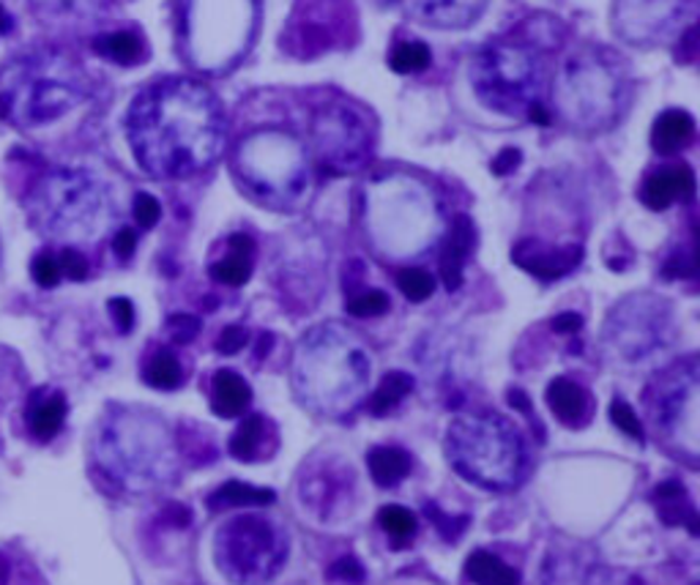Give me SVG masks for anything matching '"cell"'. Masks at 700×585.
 I'll use <instances>...</instances> for the list:
<instances>
[{"instance_id":"1","label":"cell","mask_w":700,"mask_h":585,"mask_svg":"<svg viewBox=\"0 0 700 585\" xmlns=\"http://www.w3.org/2000/svg\"><path fill=\"white\" fill-rule=\"evenodd\" d=\"M126 135L137 165L154 178H189L219 160L228 118L212 88L173 77L131 102Z\"/></svg>"},{"instance_id":"2","label":"cell","mask_w":700,"mask_h":585,"mask_svg":"<svg viewBox=\"0 0 700 585\" xmlns=\"http://www.w3.org/2000/svg\"><path fill=\"white\" fill-rule=\"evenodd\" d=\"M372 358L365 342L342 323H320L298 340L293 386L315 414L342 416L365 399Z\"/></svg>"},{"instance_id":"3","label":"cell","mask_w":700,"mask_h":585,"mask_svg":"<svg viewBox=\"0 0 700 585\" xmlns=\"http://www.w3.org/2000/svg\"><path fill=\"white\" fill-rule=\"evenodd\" d=\"M93 457L104 476L126 493L162 489L178 476L170 427L143 408L110 410L93 437Z\"/></svg>"},{"instance_id":"4","label":"cell","mask_w":700,"mask_h":585,"mask_svg":"<svg viewBox=\"0 0 700 585\" xmlns=\"http://www.w3.org/2000/svg\"><path fill=\"white\" fill-rule=\"evenodd\" d=\"M446 457L462 479L493 493L514 489L529 471L523 432L498 414L457 416L446 432Z\"/></svg>"},{"instance_id":"5","label":"cell","mask_w":700,"mask_h":585,"mask_svg":"<svg viewBox=\"0 0 700 585\" xmlns=\"http://www.w3.org/2000/svg\"><path fill=\"white\" fill-rule=\"evenodd\" d=\"M633 102V82L624 63L608 50L586 47L570 55L556 82V107L567 124L602 131L619 124Z\"/></svg>"},{"instance_id":"6","label":"cell","mask_w":700,"mask_h":585,"mask_svg":"<svg viewBox=\"0 0 700 585\" xmlns=\"http://www.w3.org/2000/svg\"><path fill=\"white\" fill-rule=\"evenodd\" d=\"M88 82L75 63L58 55L20 61L0 80V118L17 129H36L86 102Z\"/></svg>"},{"instance_id":"7","label":"cell","mask_w":700,"mask_h":585,"mask_svg":"<svg viewBox=\"0 0 700 585\" xmlns=\"http://www.w3.org/2000/svg\"><path fill=\"white\" fill-rule=\"evenodd\" d=\"M233 167L241 187L273 211L298 208L309 194L307 151L288 131L266 129L244 137Z\"/></svg>"},{"instance_id":"8","label":"cell","mask_w":700,"mask_h":585,"mask_svg":"<svg viewBox=\"0 0 700 585\" xmlns=\"http://www.w3.org/2000/svg\"><path fill=\"white\" fill-rule=\"evenodd\" d=\"M30 219L58 241H91L110 222V194L93 173L61 167L41 178L30 194Z\"/></svg>"},{"instance_id":"9","label":"cell","mask_w":700,"mask_h":585,"mask_svg":"<svg viewBox=\"0 0 700 585\" xmlns=\"http://www.w3.org/2000/svg\"><path fill=\"white\" fill-rule=\"evenodd\" d=\"M178 17L189 61L205 72H222L250 50L257 0H181Z\"/></svg>"},{"instance_id":"10","label":"cell","mask_w":700,"mask_h":585,"mask_svg":"<svg viewBox=\"0 0 700 585\" xmlns=\"http://www.w3.org/2000/svg\"><path fill=\"white\" fill-rule=\"evenodd\" d=\"M471 82L484 107L520 118L539 99L545 66L523 41H489L473 58Z\"/></svg>"},{"instance_id":"11","label":"cell","mask_w":700,"mask_h":585,"mask_svg":"<svg viewBox=\"0 0 700 585\" xmlns=\"http://www.w3.org/2000/svg\"><path fill=\"white\" fill-rule=\"evenodd\" d=\"M438 230V205L419 183L389 178L370 194V236L389 255L405 257L428 250Z\"/></svg>"},{"instance_id":"12","label":"cell","mask_w":700,"mask_h":585,"mask_svg":"<svg viewBox=\"0 0 700 585\" xmlns=\"http://www.w3.org/2000/svg\"><path fill=\"white\" fill-rule=\"evenodd\" d=\"M217 569L236 585L268 583L288 558V534L260 514L225 520L214 542Z\"/></svg>"},{"instance_id":"13","label":"cell","mask_w":700,"mask_h":585,"mask_svg":"<svg viewBox=\"0 0 700 585\" xmlns=\"http://www.w3.org/2000/svg\"><path fill=\"white\" fill-rule=\"evenodd\" d=\"M673 342V309L660 296H629L604 323V345L626 364L651 361Z\"/></svg>"},{"instance_id":"14","label":"cell","mask_w":700,"mask_h":585,"mask_svg":"<svg viewBox=\"0 0 700 585\" xmlns=\"http://www.w3.org/2000/svg\"><path fill=\"white\" fill-rule=\"evenodd\" d=\"M698 364L689 358L654 381L646 397L651 419L660 424L662 435L692 460L698 455Z\"/></svg>"},{"instance_id":"15","label":"cell","mask_w":700,"mask_h":585,"mask_svg":"<svg viewBox=\"0 0 700 585\" xmlns=\"http://www.w3.org/2000/svg\"><path fill=\"white\" fill-rule=\"evenodd\" d=\"M313 142L320 167L334 176L359 170L370 160V129L347 104H329L313 115Z\"/></svg>"},{"instance_id":"16","label":"cell","mask_w":700,"mask_h":585,"mask_svg":"<svg viewBox=\"0 0 700 585\" xmlns=\"http://www.w3.org/2000/svg\"><path fill=\"white\" fill-rule=\"evenodd\" d=\"M692 0H615L613 23L633 44L649 47L665 39Z\"/></svg>"},{"instance_id":"17","label":"cell","mask_w":700,"mask_h":585,"mask_svg":"<svg viewBox=\"0 0 700 585\" xmlns=\"http://www.w3.org/2000/svg\"><path fill=\"white\" fill-rule=\"evenodd\" d=\"M514 263L520 268H525L529 274H534L536 279H545V282H552V279H561L564 274H570L577 263L583 260L581 246H545L542 241H520L512 252Z\"/></svg>"},{"instance_id":"18","label":"cell","mask_w":700,"mask_h":585,"mask_svg":"<svg viewBox=\"0 0 700 585\" xmlns=\"http://www.w3.org/2000/svg\"><path fill=\"white\" fill-rule=\"evenodd\" d=\"M410 17L433 28H468L482 17L487 0H403Z\"/></svg>"},{"instance_id":"19","label":"cell","mask_w":700,"mask_h":585,"mask_svg":"<svg viewBox=\"0 0 700 585\" xmlns=\"http://www.w3.org/2000/svg\"><path fill=\"white\" fill-rule=\"evenodd\" d=\"M695 198V173L687 165L662 167V170L651 173L640 189V200L649 205L651 211H665L673 203H689Z\"/></svg>"},{"instance_id":"20","label":"cell","mask_w":700,"mask_h":585,"mask_svg":"<svg viewBox=\"0 0 700 585\" xmlns=\"http://www.w3.org/2000/svg\"><path fill=\"white\" fill-rule=\"evenodd\" d=\"M547 405H550L552 416L567 427H586L594 416V403L583 386H577L570 378H556L547 386Z\"/></svg>"},{"instance_id":"21","label":"cell","mask_w":700,"mask_h":585,"mask_svg":"<svg viewBox=\"0 0 700 585\" xmlns=\"http://www.w3.org/2000/svg\"><path fill=\"white\" fill-rule=\"evenodd\" d=\"M66 397L61 392H36L30 394L28 408H25V424H28L30 435L41 444L52 441L61 432L63 421H66Z\"/></svg>"},{"instance_id":"22","label":"cell","mask_w":700,"mask_h":585,"mask_svg":"<svg viewBox=\"0 0 700 585\" xmlns=\"http://www.w3.org/2000/svg\"><path fill=\"white\" fill-rule=\"evenodd\" d=\"M473 246H476V228L468 216H457L455 228H451L444 252H441V279H444L446 290L460 288L462 266H466Z\"/></svg>"},{"instance_id":"23","label":"cell","mask_w":700,"mask_h":585,"mask_svg":"<svg viewBox=\"0 0 700 585\" xmlns=\"http://www.w3.org/2000/svg\"><path fill=\"white\" fill-rule=\"evenodd\" d=\"M273 446H277L273 427L260 414L246 416L239 424V430L233 432V437H230V455L241 462L263 460V457L271 455Z\"/></svg>"},{"instance_id":"24","label":"cell","mask_w":700,"mask_h":585,"mask_svg":"<svg viewBox=\"0 0 700 585\" xmlns=\"http://www.w3.org/2000/svg\"><path fill=\"white\" fill-rule=\"evenodd\" d=\"M252 403V389L239 372L217 370L212 378V405L214 414L222 419H236L244 414Z\"/></svg>"},{"instance_id":"25","label":"cell","mask_w":700,"mask_h":585,"mask_svg":"<svg viewBox=\"0 0 700 585\" xmlns=\"http://www.w3.org/2000/svg\"><path fill=\"white\" fill-rule=\"evenodd\" d=\"M252 255H255V244L246 233H236L228 239V255L212 266V279L230 284V288H241L250 282L252 277Z\"/></svg>"},{"instance_id":"26","label":"cell","mask_w":700,"mask_h":585,"mask_svg":"<svg viewBox=\"0 0 700 585\" xmlns=\"http://www.w3.org/2000/svg\"><path fill=\"white\" fill-rule=\"evenodd\" d=\"M695 135V118L684 110H667L660 118L654 120L651 129V145L657 149V154H676L692 140Z\"/></svg>"},{"instance_id":"27","label":"cell","mask_w":700,"mask_h":585,"mask_svg":"<svg viewBox=\"0 0 700 585\" xmlns=\"http://www.w3.org/2000/svg\"><path fill=\"white\" fill-rule=\"evenodd\" d=\"M367 468H370L372 479L381 487H394V484L403 482L405 476L413 468V460L405 449H397V446H376L367 455Z\"/></svg>"},{"instance_id":"28","label":"cell","mask_w":700,"mask_h":585,"mask_svg":"<svg viewBox=\"0 0 700 585\" xmlns=\"http://www.w3.org/2000/svg\"><path fill=\"white\" fill-rule=\"evenodd\" d=\"M654 504L660 506V514L667 525H689V531L698 534V518L682 482H662L654 489Z\"/></svg>"},{"instance_id":"29","label":"cell","mask_w":700,"mask_h":585,"mask_svg":"<svg viewBox=\"0 0 700 585\" xmlns=\"http://www.w3.org/2000/svg\"><path fill=\"white\" fill-rule=\"evenodd\" d=\"M466 577L473 585H520V574L487 550H476L468 556Z\"/></svg>"},{"instance_id":"30","label":"cell","mask_w":700,"mask_h":585,"mask_svg":"<svg viewBox=\"0 0 700 585\" xmlns=\"http://www.w3.org/2000/svg\"><path fill=\"white\" fill-rule=\"evenodd\" d=\"M93 50L107 61L120 63V66H135L145 58L143 39L131 30H115V34H104L93 41Z\"/></svg>"},{"instance_id":"31","label":"cell","mask_w":700,"mask_h":585,"mask_svg":"<svg viewBox=\"0 0 700 585\" xmlns=\"http://www.w3.org/2000/svg\"><path fill=\"white\" fill-rule=\"evenodd\" d=\"M273 504V489L252 487L244 482H225L217 493L208 498V509H230V506H268Z\"/></svg>"},{"instance_id":"32","label":"cell","mask_w":700,"mask_h":585,"mask_svg":"<svg viewBox=\"0 0 700 585\" xmlns=\"http://www.w3.org/2000/svg\"><path fill=\"white\" fill-rule=\"evenodd\" d=\"M410 392H413V378H410L408 372H389V376L378 383L376 392H372L370 414L372 416L392 414V410L397 408Z\"/></svg>"},{"instance_id":"33","label":"cell","mask_w":700,"mask_h":585,"mask_svg":"<svg viewBox=\"0 0 700 585\" xmlns=\"http://www.w3.org/2000/svg\"><path fill=\"white\" fill-rule=\"evenodd\" d=\"M143 378L149 386L162 389V392H170V389H178L183 383V367L176 358V353L160 351L149 364H145Z\"/></svg>"},{"instance_id":"34","label":"cell","mask_w":700,"mask_h":585,"mask_svg":"<svg viewBox=\"0 0 700 585\" xmlns=\"http://www.w3.org/2000/svg\"><path fill=\"white\" fill-rule=\"evenodd\" d=\"M378 520H381V529L386 531L389 539H392V547H408L410 539L416 534V514L410 509L399 504H389L378 511Z\"/></svg>"},{"instance_id":"35","label":"cell","mask_w":700,"mask_h":585,"mask_svg":"<svg viewBox=\"0 0 700 585\" xmlns=\"http://www.w3.org/2000/svg\"><path fill=\"white\" fill-rule=\"evenodd\" d=\"M433 61V52L422 41H399L397 47H392L389 52V66L397 75H413V72H424Z\"/></svg>"},{"instance_id":"36","label":"cell","mask_w":700,"mask_h":585,"mask_svg":"<svg viewBox=\"0 0 700 585\" xmlns=\"http://www.w3.org/2000/svg\"><path fill=\"white\" fill-rule=\"evenodd\" d=\"M397 284L408 302H428L435 293L433 274L424 271V268H403L397 274Z\"/></svg>"},{"instance_id":"37","label":"cell","mask_w":700,"mask_h":585,"mask_svg":"<svg viewBox=\"0 0 700 585\" xmlns=\"http://www.w3.org/2000/svg\"><path fill=\"white\" fill-rule=\"evenodd\" d=\"M392 302L383 290H365L359 296L347 298V313L354 318H378V315H386Z\"/></svg>"},{"instance_id":"38","label":"cell","mask_w":700,"mask_h":585,"mask_svg":"<svg viewBox=\"0 0 700 585\" xmlns=\"http://www.w3.org/2000/svg\"><path fill=\"white\" fill-rule=\"evenodd\" d=\"M610 421H613L624 435L635 437L638 444H646L644 424H640V419L635 416L633 405H626L624 399H613V403H610Z\"/></svg>"},{"instance_id":"39","label":"cell","mask_w":700,"mask_h":585,"mask_svg":"<svg viewBox=\"0 0 700 585\" xmlns=\"http://www.w3.org/2000/svg\"><path fill=\"white\" fill-rule=\"evenodd\" d=\"M424 514H428L430 523L438 529V534L449 542H455L457 536L468 529L466 514H446V511L438 509L435 504H424Z\"/></svg>"},{"instance_id":"40","label":"cell","mask_w":700,"mask_h":585,"mask_svg":"<svg viewBox=\"0 0 700 585\" xmlns=\"http://www.w3.org/2000/svg\"><path fill=\"white\" fill-rule=\"evenodd\" d=\"M30 271H34V279L41 284V288H55L63 277L58 255H52V252H41V255L34 260V266H30Z\"/></svg>"},{"instance_id":"41","label":"cell","mask_w":700,"mask_h":585,"mask_svg":"<svg viewBox=\"0 0 700 585\" xmlns=\"http://www.w3.org/2000/svg\"><path fill=\"white\" fill-rule=\"evenodd\" d=\"M160 216H162V205L154 194H145V192L137 194L135 198V219L140 228H145V230L154 228V225L160 222Z\"/></svg>"},{"instance_id":"42","label":"cell","mask_w":700,"mask_h":585,"mask_svg":"<svg viewBox=\"0 0 700 585\" xmlns=\"http://www.w3.org/2000/svg\"><path fill=\"white\" fill-rule=\"evenodd\" d=\"M58 263H61V274L68 279H75V282H82L88 277V260L80 255L77 250L66 246V250L58 255Z\"/></svg>"},{"instance_id":"43","label":"cell","mask_w":700,"mask_h":585,"mask_svg":"<svg viewBox=\"0 0 700 585\" xmlns=\"http://www.w3.org/2000/svg\"><path fill=\"white\" fill-rule=\"evenodd\" d=\"M167 329H170L173 340H176L178 345H187V342H192L194 336L200 334V320L194 318V315H173V318L167 320Z\"/></svg>"},{"instance_id":"44","label":"cell","mask_w":700,"mask_h":585,"mask_svg":"<svg viewBox=\"0 0 700 585\" xmlns=\"http://www.w3.org/2000/svg\"><path fill=\"white\" fill-rule=\"evenodd\" d=\"M246 340H250L246 329H241V326H228V329L219 334L217 351L225 353V356H233V353H239L241 347L246 345Z\"/></svg>"},{"instance_id":"45","label":"cell","mask_w":700,"mask_h":585,"mask_svg":"<svg viewBox=\"0 0 700 585\" xmlns=\"http://www.w3.org/2000/svg\"><path fill=\"white\" fill-rule=\"evenodd\" d=\"M110 315H113L120 334H129L131 326H135V307H131L129 298H113L110 302Z\"/></svg>"},{"instance_id":"46","label":"cell","mask_w":700,"mask_h":585,"mask_svg":"<svg viewBox=\"0 0 700 585\" xmlns=\"http://www.w3.org/2000/svg\"><path fill=\"white\" fill-rule=\"evenodd\" d=\"M331 574L342 580H351V583H361V580H365V569H361V563L356 561V558H340V561L331 567Z\"/></svg>"},{"instance_id":"47","label":"cell","mask_w":700,"mask_h":585,"mask_svg":"<svg viewBox=\"0 0 700 585\" xmlns=\"http://www.w3.org/2000/svg\"><path fill=\"white\" fill-rule=\"evenodd\" d=\"M135 246H137V233L131 228H124L115 233V241H113V250L115 255L120 257V260H129L131 255H135Z\"/></svg>"},{"instance_id":"48","label":"cell","mask_w":700,"mask_h":585,"mask_svg":"<svg viewBox=\"0 0 700 585\" xmlns=\"http://www.w3.org/2000/svg\"><path fill=\"white\" fill-rule=\"evenodd\" d=\"M520 162H523L520 151L518 149H507V151H501V154L496 156V162H493V173H496V176H509V173L518 170Z\"/></svg>"},{"instance_id":"49","label":"cell","mask_w":700,"mask_h":585,"mask_svg":"<svg viewBox=\"0 0 700 585\" xmlns=\"http://www.w3.org/2000/svg\"><path fill=\"white\" fill-rule=\"evenodd\" d=\"M509 405H512V408H518L520 414H525L529 416L531 421H534V427H536V435H539V441H542V432H539V421H536V416H534V408H531V399H529V394L525 392H520V389H512V392H509Z\"/></svg>"},{"instance_id":"50","label":"cell","mask_w":700,"mask_h":585,"mask_svg":"<svg viewBox=\"0 0 700 585\" xmlns=\"http://www.w3.org/2000/svg\"><path fill=\"white\" fill-rule=\"evenodd\" d=\"M552 329H556L558 334H577V331L583 329V318L577 313L558 315V318L552 320Z\"/></svg>"},{"instance_id":"51","label":"cell","mask_w":700,"mask_h":585,"mask_svg":"<svg viewBox=\"0 0 700 585\" xmlns=\"http://www.w3.org/2000/svg\"><path fill=\"white\" fill-rule=\"evenodd\" d=\"M9 30H12V17L7 14V9L0 7V36L9 34Z\"/></svg>"},{"instance_id":"52","label":"cell","mask_w":700,"mask_h":585,"mask_svg":"<svg viewBox=\"0 0 700 585\" xmlns=\"http://www.w3.org/2000/svg\"><path fill=\"white\" fill-rule=\"evenodd\" d=\"M7 580H9V563L0 558V585H7Z\"/></svg>"},{"instance_id":"53","label":"cell","mask_w":700,"mask_h":585,"mask_svg":"<svg viewBox=\"0 0 700 585\" xmlns=\"http://www.w3.org/2000/svg\"><path fill=\"white\" fill-rule=\"evenodd\" d=\"M268 345H271V334L260 336V351H257V356H266V353H268Z\"/></svg>"}]
</instances>
